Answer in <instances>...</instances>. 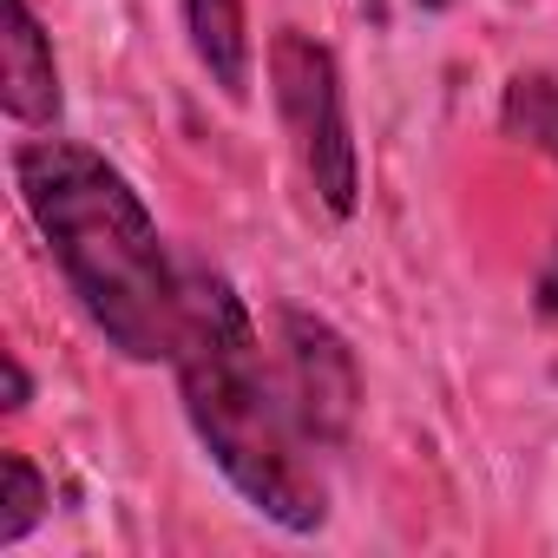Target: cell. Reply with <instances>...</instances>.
Here are the masks:
<instances>
[{"instance_id": "obj_1", "label": "cell", "mask_w": 558, "mask_h": 558, "mask_svg": "<svg viewBox=\"0 0 558 558\" xmlns=\"http://www.w3.org/2000/svg\"><path fill=\"white\" fill-rule=\"evenodd\" d=\"M14 184L66 290L125 362H171L184 336V269L132 178L93 145L40 138L14 151Z\"/></svg>"}, {"instance_id": "obj_2", "label": "cell", "mask_w": 558, "mask_h": 558, "mask_svg": "<svg viewBox=\"0 0 558 558\" xmlns=\"http://www.w3.org/2000/svg\"><path fill=\"white\" fill-rule=\"evenodd\" d=\"M178 395L191 434L217 460V473L283 532H323L329 486L316 473V447L290 414V395L263 362L256 323L236 290L210 269H184V336H178Z\"/></svg>"}, {"instance_id": "obj_3", "label": "cell", "mask_w": 558, "mask_h": 558, "mask_svg": "<svg viewBox=\"0 0 558 558\" xmlns=\"http://www.w3.org/2000/svg\"><path fill=\"white\" fill-rule=\"evenodd\" d=\"M269 93H276V119H283L310 191L323 197L329 217H349L362 204V158H355V132H349V99H342V66L323 40L283 27L269 40Z\"/></svg>"}, {"instance_id": "obj_4", "label": "cell", "mask_w": 558, "mask_h": 558, "mask_svg": "<svg viewBox=\"0 0 558 558\" xmlns=\"http://www.w3.org/2000/svg\"><path fill=\"white\" fill-rule=\"evenodd\" d=\"M276 381L290 395L296 427L310 447H342L362 414V368L355 349L310 310H276Z\"/></svg>"}, {"instance_id": "obj_5", "label": "cell", "mask_w": 558, "mask_h": 558, "mask_svg": "<svg viewBox=\"0 0 558 558\" xmlns=\"http://www.w3.org/2000/svg\"><path fill=\"white\" fill-rule=\"evenodd\" d=\"M0 106L14 125H53L60 119V66L53 40L40 34L27 0H8V47H0Z\"/></svg>"}, {"instance_id": "obj_6", "label": "cell", "mask_w": 558, "mask_h": 558, "mask_svg": "<svg viewBox=\"0 0 558 558\" xmlns=\"http://www.w3.org/2000/svg\"><path fill=\"white\" fill-rule=\"evenodd\" d=\"M184 34H191L197 66L210 73V86L223 99H243L250 93V60H256L243 0H184Z\"/></svg>"}, {"instance_id": "obj_7", "label": "cell", "mask_w": 558, "mask_h": 558, "mask_svg": "<svg viewBox=\"0 0 558 558\" xmlns=\"http://www.w3.org/2000/svg\"><path fill=\"white\" fill-rule=\"evenodd\" d=\"M499 125L558 165V80L551 73H512L506 99H499Z\"/></svg>"}, {"instance_id": "obj_8", "label": "cell", "mask_w": 558, "mask_h": 558, "mask_svg": "<svg viewBox=\"0 0 558 558\" xmlns=\"http://www.w3.org/2000/svg\"><path fill=\"white\" fill-rule=\"evenodd\" d=\"M47 506H53V493H47L40 466H34L27 453H8V512H0V545H21V538L40 525Z\"/></svg>"}, {"instance_id": "obj_9", "label": "cell", "mask_w": 558, "mask_h": 558, "mask_svg": "<svg viewBox=\"0 0 558 558\" xmlns=\"http://www.w3.org/2000/svg\"><path fill=\"white\" fill-rule=\"evenodd\" d=\"M532 310H538L545 323H558V243H551V256L538 263V283H532Z\"/></svg>"}, {"instance_id": "obj_10", "label": "cell", "mask_w": 558, "mask_h": 558, "mask_svg": "<svg viewBox=\"0 0 558 558\" xmlns=\"http://www.w3.org/2000/svg\"><path fill=\"white\" fill-rule=\"evenodd\" d=\"M27 401H34V381H27V368L8 355V408H27Z\"/></svg>"}, {"instance_id": "obj_11", "label": "cell", "mask_w": 558, "mask_h": 558, "mask_svg": "<svg viewBox=\"0 0 558 558\" xmlns=\"http://www.w3.org/2000/svg\"><path fill=\"white\" fill-rule=\"evenodd\" d=\"M414 8H427V14H447V8H453V0H414Z\"/></svg>"}]
</instances>
